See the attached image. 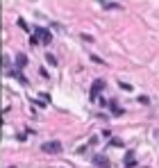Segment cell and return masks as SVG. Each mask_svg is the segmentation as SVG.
Here are the masks:
<instances>
[{"label":"cell","instance_id":"6da1fadb","mask_svg":"<svg viewBox=\"0 0 159 168\" xmlns=\"http://www.w3.org/2000/svg\"><path fill=\"white\" fill-rule=\"evenodd\" d=\"M41 150H43L45 154H59V152H61V143H59V141H45V143L41 145Z\"/></svg>","mask_w":159,"mask_h":168},{"label":"cell","instance_id":"7a4b0ae2","mask_svg":"<svg viewBox=\"0 0 159 168\" xmlns=\"http://www.w3.org/2000/svg\"><path fill=\"white\" fill-rule=\"evenodd\" d=\"M36 36H39V41L41 43H52V34H50V30H45V27H36Z\"/></svg>","mask_w":159,"mask_h":168},{"label":"cell","instance_id":"3957f363","mask_svg":"<svg viewBox=\"0 0 159 168\" xmlns=\"http://www.w3.org/2000/svg\"><path fill=\"white\" fill-rule=\"evenodd\" d=\"M107 84H105V80H96V82H93V86H91V100H100V91H102V89H105Z\"/></svg>","mask_w":159,"mask_h":168},{"label":"cell","instance_id":"277c9868","mask_svg":"<svg viewBox=\"0 0 159 168\" xmlns=\"http://www.w3.org/2000/svg\"><path fill=\"white\" fill-rule=\"evenodd\" d=\"M93 164H96L98 168H111V161L105 154H93Z\"/></svg>","mask_w":159,"mask_h":168},{"label":"cell","instance_id":"5b68a950","mask_svg":"<svg viewBox=\"0 0 159 168\" xmlns=\"http://www.w3.org/2000/svg\"><path fill=\"white\" fill-rule=\"evenodd\" d=\"M134 166H136V157H134V152H130L125 157V168H134Z\"/></svg>","mask_w":159,"mask_h":168},{"label":"cell","instance_id":"8992f818","mask_svg":"<svg viewBox=\"0 0 159 168\" xmlns=\"http://www.w3.org/2000/svg\"><path fill=\"white\" fill-rule=\"evenodd\" d=\"M109 107H111V114H116V116H123V109L118 107V102H116V100H111V102H109Z\"/></svg>","mask_w":159,"mask_h":168},{"label":"cell","instance_id":"52a82bcc","mask_svg":"<svg viewBox=\"0 0 159 168\" xmlns=\"http://www.w3.org/2000/svg\"><path fill=\"white\" fill-rule=\"evenodd\" d=\"M16 66L18 68H25L27 66V57L25 55H16Z\"/></svg>","mask_w":159,"mask_h":168},{"label":"cell","instance_id":"ba28073f","mask_svg":"<svg viewBox=\"0 0 159 168\" xmlns=\"http://www.w3.org/2000/svg\"><path fill=\"white\" fill-rule=\"evenodd\" d=\"M9 75H14L16 80H21V84H27V80H25V77L21 75V71H9Z\"/></svg>","mask_w":159,"mask_h":168},{"label":"cell","instance_id":"9c48e42d","mask_svg":"<svg viewBox=\"0 0 159 168\" xmlns=\"http://www.w3.org/2000/svg\"><path fill=\"white\" fill-rule=\"evenodd\" d=\"M45 62H48L50 66H57V57H55V55H50V52H48V55H45Z\"/></svg>","mask_w":159,"mask_h":168},{"label":"cell","instance_id":"30bf717a","mask_svg":"<svg viewBox=\"0 0 159 168\" xmlns=\"http://www.w3.org/2000/svg\"><path fill=\"white\" fill-rule=\"evenodd\" d=\"M109 145H114V148H123L125 143L120 141V139H109Z\"/></svg>","mask_w":159,"mask_h":168},{"label":"cell","instance_id":"8fae6325","mask_svg":"<svg viewBox=\"0 0 159 168\" xmlns=\"http://www.w3.org/2000/svg\"><path fill=\"white\" fill-rule=\"evenodd\" d=\"M102 7H105V9H120V5H114V3H105Z\"/></svg>","mask_w":159,"mask_h":168},{"label":"cell","instance_id":"7c38bea8","mask_svg":"<svg viewBox=\"0 0 159 168\" xmlns=\"http://www.w3.org/2000/svg\"><path fill=\"white\" fill-rule=\"evenodd\" d=\"M18 27H21V30H25V32H27V30H30V27H27V23L23 21V18H18Z\"/></svg>","mask_w":159,"mask_h":168},{"label":"cell","instance_id":"4fadbf2b","mask_svg":"<svg viewBox=\"0 0 159 168\" xmlns=\"http://www.w3.org/2000/svg\"><path fill=\"white\" fill-rule=\"evenodd\" d=\"M9 168H16V166H9Z\"/></svg>","mask_w":159,"mask_h":168}]
</instances>
